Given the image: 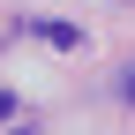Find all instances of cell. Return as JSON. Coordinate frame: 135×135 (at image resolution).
Masks as SVG:
<instances>
[{"mask_svg":"<svg viewBox=\"0 0 135 135\" xmlns=\"http://www.w3.org/2000/svg\"><path fill=\"white\" fill-rule=\"evenodd\" d=\"M120 98H128V105H135V68H128V75H120Z\"/></svg>","mask_w":135,"mask_h":135,"instance_id":"2","label":"cell"},{"mask_svg":"<svg viewBox=\"0 0 135 135\" xmlns=\"http://www.w3.org/2000/svg\"><path fill=\"white\" fill-rule=\"evenodd\" d=\"M30 30H38L45 45H60V53H68V45H83V30H75V23H30Z\"/></svg>","mask_w":135,"mask_h":135,"instance_id":"1","label":"cell"},{"mask_svg":"<svg viewBox=\"0 0 135 135\" xmlns=\"http://www.w3.org/2000/svg\"><path fill=\"white\" fill-rule=\"evenodd\" d=\"M23 135H30V128H23Z\"/></svg>","mask_w":135,"mask_h":135,"instance_id":"3","label":"cell"}]
</instances>
